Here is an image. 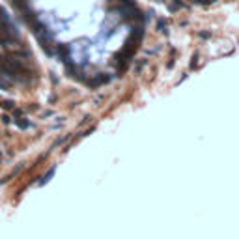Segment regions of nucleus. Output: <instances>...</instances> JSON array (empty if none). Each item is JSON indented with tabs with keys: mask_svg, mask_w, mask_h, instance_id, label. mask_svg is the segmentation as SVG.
<instances>
[{
	"mask_svg": "<svg viewBox=\"0 0 239 239\" xmlns=\"http://www.w3.org/2000/svg\"><path fill=\"white\" fill-rule=\"evenodd\" d=\"M17 127L19 129H26L28 127V122H26V119H17Z\"/></svg>",
	"mask_w": 239,
	"mask_h": 239,
	"instance_id": "f257e3e1",
	"label": "nucleus"
},
{
	"mask_svg": "<svg viewBox=\"0 0 239 239\" xmlns=\"http://www.w3.org/2000/svg\"><path fill=\"white\" fill-rule=\"evenodd\" d=\"M2 107L8 108V110H11L13 107H15V103H13V101H2Z\"/></svg>",
	"mask_w": 239,
	"mask_h": 239,
	"instance_id": "f03ea898",
	"label": "nucleus"
},
{
	"mask_svg": "<svg viewBox=\"0 0 239 239\" xmlns=\"http://www.w3.org/2000/svg\"><path fill=\"white\" fill-rule=\"evenodd\" d=\"M6 43H8V38H6L2 32H0V45H6Z\"/></svg>",
	"mask_w": 239,
	"mask_h": 239,
	"instance_id": "7ed1b4c3",
	"label": "nucleus"
}]
</instances>
